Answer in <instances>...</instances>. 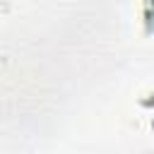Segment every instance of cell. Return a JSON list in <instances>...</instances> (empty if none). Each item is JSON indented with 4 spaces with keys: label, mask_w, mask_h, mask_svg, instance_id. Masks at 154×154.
Masks as SVG:
<instances>
[{
    "label": "cell",
    "mask_w": 154,
    "mask_h": 154,
    "mask_svg": "<svg viewBox=\"0 0 154 154\" xmlns=\"http://www.w3.org/2000/svg\"><path fill=\"white\" fill-rule=\"evenodd\" d=\"M147 5V12H144V22H147V34L154 31V17H152V10H154V0H144Z\"/></svg>",
    "instance_id": "cell-1"
}]
</instances>
